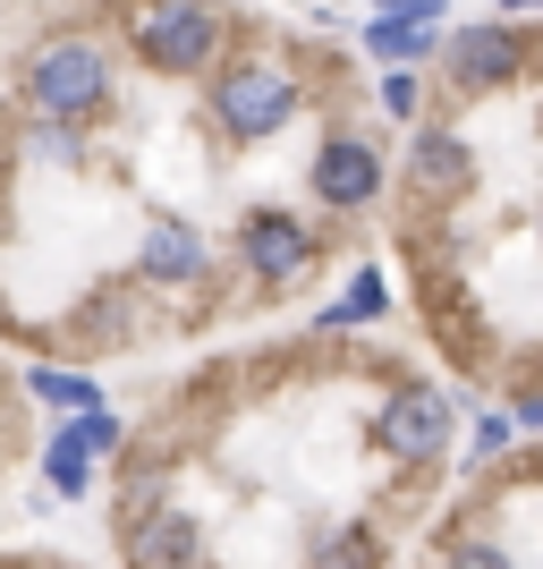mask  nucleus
<instances>
[{"label": "nucleus", "mask_w": 543, "mask_h": 569, "mask_svg": "<svg viewBox=\"0 0 543 569\" xmlns=\"http://www.w3.org/2000/svg\"><path fill=\"white\" fill-rule=\"evenodd\" d=\"M298 102H306V86H298L281 60H230V69H213L204 111H213V128L230 144H272L289 119H298Z\"/></svg>", "instance_id": "7ed1b4c3"}, {"label": "nucleus", "mask_w": 543, "mask_h": 569, "mask_svg": "<svg viewBox=\"0 0 543 569\" xmlns=\"http://www.w3.org/2000/svg\"><path fill=\"white\" fill-rule=\"evenodd\" d=\"M26 391H34L43 408H60V417L102 408V382H94V375H69V366H26Z\"/></svg>", "instance_id": "4468645a"}, {"label": "nucleus", "mask_w": 543, "mask_h": 569, "mask_svg": "<svg viewBox=\"0 0 543 569\" xmlns=\"http://www.w3.org/2000/svg\"><path fill=\"white\" fill-rule=\"evenodd\" d=\"M501 9H510V18H519V9H543V0H501Z\"/></svg>", "instance_id": "5701e85b"}, {"label": "nucleus", "mask_w": 543, "mask_h": 569, "mask_svg": "<svg viewBox=\"0 0 543 569\" xmlns=\"http://www.w3.org/2000/svg\"><path fill=\"white\" fill-rule=\"evenodd\" d=\"M306 569H382V536L365 519H349V527H331L323 545H314V561Z\"/></svg>", "instance_id": "2eb2a0df"}, {"label": "nucleus", "mask_w": 543, "mask_h": 569, "mask_svg": "<svg viewBox=\"0 0 543 569\" xmlns=\"http://www.w3.org/2000/svg\"><path fill=\"white\" fill-rule=\"evenodd\" d=\"M467 179H475V153L459 128H416L408 137V188L416 196H459Z\"/></svg>", "instance_id": "9d476101"}, {"label": "nucleus", "mask_w": 543, "mask_h": 569, "mask_svg": "<svg viewBox=\"0 0 543 569\" xmlns=\"http://www.w3.org/2000/svg\"><path fill=\"white\" fill-rule=\"evenodd\" d=\"M382 111H391V119H416V111H425V86H416V69H382Z\"/></svg>", "instance_id": "aec40b11"}, {"label": "nucleus", "mask_w": 543, "mask_h": 569, "mask_svg": "<svg viewBox=\"0 0 543 569\" xmlns=\"http://www.w3.org/2000/svg\"><path fill=\"white\" fill-rule=\"evenodd\" d=\"M34 468H43V485H51L60 501H86V493H94V468H86L60 433H43V459H34Z\"/></svg>", "instance_id": "dca6fc26"}, {"label": "nucleus", "mask_w": 543, "mask_h": 569, "mask_svg": "<svg viewBox=\"0 0 543 569\" xmlns=\"http://www.w3.org/2000/svg\"><path fill=\"white\" fill-rule=\"evenodd\" d=\"M442 569H519V561H510L493 536H459V545L442 552Z\"/></svg>", "instance_id": "6ab92c4d"}, {"label": "nucleus", "mask_w": 543, "mask_h": 569, "mask_svg": "<svg viewBox=\"0 0 543 569\" xmlns=\"http://www.w3.org/2000/svg\"><path fill=\"white\" fill-rule=\"evenodd\" d=\"M450 433H459V408L433 391V382H400L391 400L374 408V451L391 468H433L450 451Z\"/></svg>", "instance_id": "20e7f679"}, {"label": "nucleus", "mask_w": 543, "mask_h": 569, "mask_svg": "<svg viewBox=\"0 0 543 569\" xmlns=\"http://www.w3.org/2000/svg\"><path fill=\"white\" fill-rule=\"evenodd\" d=\"M314 256H323V238H314L298 213H281V204L238 213V263H247L255 289H289L298 272H314Z\"/></svg>", "instance_id": "39448f33"}, {"label": "nucleus", "mask_w": 543, "mask_h": 569, "mask_svg": "<svg viewBox=\"0 0 543 569\" xmlns=\"http://www.w3.org/2000/svg\"><path fill=\"white\" fill-rule=\"evenodd\" d=\"M51 433H60V442H69V451L86 459V468H94V459H119V442H128V417H119V408L102 400V408H86V417H60Z\"/></svg>", "instance_id": "ddd939ff"}, {"label": "nucleus", "mask_w": 543, "mask_h": 569, "mask_svg": "<svg viewBox=\"0 0 543 569\" xmlns=\"http://www.w3.org/2000/svg\"><path fill=\"white\" fill-rule=\"evenodd\" d=\"M119 34L153 77H204L221 60V43H230V18L213 0H128Z\"/></svg>", "instance_id": "f03ea898"}, {"label": "nucleus", "mask_w": 543, "mask_h": 569, "mask_svg": "<svg viewBox=\"0 0 543 569\" xmlns=\"http://www.w3.org/2000/svg\"><path fill=\"white\" fill-rule=\"evenodd\" d=\"M442 69H450V86L459 94H501V86H519L526 77V34L519 26H459L442 43Z\"/></svg>", "instance_id": "0eeeda50"}, {"label": "nucleus", "mask_w": 543, "mask_h": 569, "mask_svg": "<svg viewBox=\"0 0 543 569\" xmlns=\"http://www.w3.org/2000/svg\"><path fill=\"white\" fill-rule=\"evenodd\" d=\"M26 162L77 170V162H86V137H77V128H51V119H34V128H26Z\"/></svg>", "instance_id": "f3484780"}, {"label": "nucleus", "mask_w": 543, "mask_h": 569, "mask_svg": "<svg viewBox=\"0 0 543 569\" xmlns=\"http://www.w3.org/2000/svg\"><path fill=\"white\" fill-rule=\"evenodd\" d=\"M433 43H442V26H425V18H374L365 26V51H374L382 69H416Z\"/></svg>", "instance_id": "f8f14e48"}, {"label": "nucleus", "mask_w": 543, "mask_h": 569, "mask_svg": "<svg viewBox=\"0 0 543 569\" xmlns=\"http://www.w3.org/2000/svg\"><path fill=\"white\" fill-rule=\"evenodd\" d=\"M510 426H519V433H543V382H526V391H519V408H510Z\"/></svg>", "instance_id": "412c9836"}, {"label": "nucleus", "mask_w": 543, "mask_h": 569, "mask_svg": "<svg viewBox=\"0 0 543 569\" xmlns=\"http://www.w3.org/2000/svg\"><path fill=\"white\" fill-rule=\"evenodd\" d=\"M119 561L128 569H204V527H195V510L162 501V510L119 527Z\"/></svg>", "instance_id": "6e6552de"}, {"label": "nucleus", "mask_w": 543, "mask_h": 569, "mask_svg": "<svg viewBox=\"0 0 543 569\" xmlns=\"http://www.w3.org/2000/svg\"><path fill=\"white\" fill-rule=\"evenodd\" d=\"M306 188H314V204L323 213H365L382 188H391V170H382V144L374 137H323L314 144V162H306Z\"/></svg>", "instance_id": "423d86ee"}, {"label": "nucleus", "mask_w": 543, "mask_h": 569, "mask_svg": "<svg viewBox=\"0 0 543 569\" xmlns=\"http://www.w3.org/2000/svg\"><path fill=\"white\" fill-rule=\"evenodd\" d=\"M382 307H391V281L365 263V272H349V289L314 315V332H356V323H382Z\"/></svg>", "instance_id": "9b49d317"}, {"label": "nucleus", "mask_w": 543, "mask_h": 569, "mask_svg": "<svg viewBox=\"0 0 543 569\" xmlns=\"http://www.w3.org/2000/svg\"><path fill=\"white\" fill-rule=\"evenodd\" d=\"M442 9H450V0H374V18H442Z\"/></svg>", "instance_id": "4be33fe9"}, {"label": "nucleus", "mask_w": 543, "mask_h": 569, "mask_svg": "<svg viewBox=\"0 0 543 569\" xmlns=\"http://www.w3.org/2000/svg\"><path fill=\"white\" fill-rule=\"evenodd\" d=\"M510 442H519V426H510V408H484V417H475V433H467V459H501Z\"/></svg>", "instance_id": "a211bd4d"}, {"label": "nucleus", "mask_w": 543, "mask_h": 569, "mask_svg": "<svg viewBox=\"0 0 543 569\" xmlns=\"http://www.w3.org/2000/svg\"><path fill=\"white\" fill-rule=\"evenodd\" d=\"M111 51L94 43V34H51L34 60H26V77H18V94H26V111L34 119H51V128H86V119H102L111 111Z\"/></svg>", "instance_id": "f257e3e1"}, {"label": "nucleus", "mask_w": 543, "mask_h": 569, "mask_svg": "<svg viewBox=\"0 0 543 569\" xmlns=\"http://www.w3.org/2000/svg\"><path fill=\"white\" fill-rule=\"evenodd\" d=\"M204 272H213V247H204L195 221H179V213L144 221V238H137V281L144 289H195Z\"/></svg>", "instance_id": "1a4fd4ad"}]
</instances>
